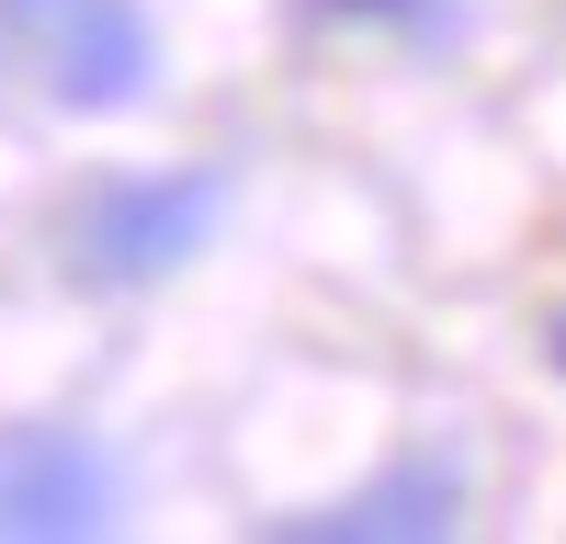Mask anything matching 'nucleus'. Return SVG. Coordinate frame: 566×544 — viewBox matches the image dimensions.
<instances>
[{"label":"nucleus","mask_w":566,"mask_h":544,"mask_svg":"<svg viewBox=\"0 0 566 544\" xmlns=\"http://www.w3.org/2000/svg\"><path fill=\"white\" fill-rule=\"evenodd\" d=\"M12 34L34 45L45 91L80 114H114L148 91V12L136 0H12Z\"/></svg>","instance_id":"1"},{"label":"nucleus","mask_w":566,"mask_h":544,"mask_svg":"<svg viewBox=\"0 0 566 544\" xmlns=\"http://www.w3.org/2000/svg\"><path fill=\"white\" fill-rule=\"evenodd\" d=\"M216 227V181L205 170H148V181H114V193H91L80 216V250L103 284H148V272L193 261Z\"/></svg>","instance_id":"2"},{"label":"nucleus","mask_w":566,"mask_h":544,"mask_svg":"<svg viewBox=\"0 0 566 544\" xmlns=\"http://www.w3.org/2000/svg\"><path fill=\"white\" fill-rule=\"evenodd\" d=\"M114 465L80 431H23L0 453V533H103Z\"/></svg>","instance_id":"3"},{"label":"nucleus","mask_w":566,"mask_h":544,"mask_svg":"<svg viewBox=\"0 0 566 544\" xmlns=\"http://www.w3.org/2000/svg\"><path fill=\"white\" fill-rule=\"evenodd\" d=\"M453 511H464V488H453V465L431 453V465H397V477H374L363 499H328V511L283 522V533H317V544H397V533H453Z\"/></svg>","instance_id":"4"},{"label":"nucleus","mask_w":566,"mask_h":544,"mask_svg":"<svg viewBox=\"0 0 566 544\" xmlns=\"http://www.w3.org/2000/svg\"><path fill=\"white\" fill-rule=\"evenodd\" d=\"M555 363H566V329H555Z\"/></svg>","instance_id":"5"}]
</instances>
